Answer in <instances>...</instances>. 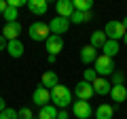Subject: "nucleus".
<instances>
[{
    "label": "nucleus",
    "mask_w": 127,
    "mask_h": 119,
    "mask_svg": "<svg viewBox=\"0 0 127 119\" xmlns=\"http://www.w3.org/2000/svg\"><path fill=\"white\" fill-rule=\"evenodd\" d=\"M38 119H57V109H55L53 104H47L40 109V115H38Z\"/></svg>",
    "instance_id": "4be33fe9"
},
{
    "label": "nucleus",
    "mask_w": 127,
    "mask_h": 119,
    "mask_svg": "<svg viewBox=\"0 0 127 119\" xmlns=\"http://www.w3.org/2000/svg\"><path fill=\"white\" fill-rule=\"evenodd\" d=\"M42 85H45L47 89L51 92V89H53L55 85H59V81H57V74H55L53 70H47V72L42 74Z\"/></svg>",
    "instance_id": "aec40b11"
},
{
    "label": "nucleus",
    "mask_w": 127,
    "mask_h": 119,
    "mask_svg": "<svg viewBox=\"0 0 127 119\" xmlns=\"http://www.w3.org/2000/svg\"><path fill=\"white\" fill-rule=\"evenodd\" d=\"M110 96H112L114 102H125V100H127V87H125V85H112Z\"/></svg>",
    "instance_id": "f3484780"
},
{
    "label": "nucleus",
    "mask_w": 127,
    "mask_h": 119,
    "mask_svg": "<svg viewBox=\"0 0 127 119\" xmlns=\"http://www.w3.org/2000/svg\"><path fill=\"white\" fill-rule=\"evenodd\" d=\"M19 34H21V23H19V21L6 23V26L2 28V36H4L6 41H17Z\"/></svg>",
    "instance_id": "f8f14e48"
},
{
    "label": "nucleus",
    "mask_w": 127,
    "mask_h": 119,
    "mask_svg": "<svg viewBox=\"0 0 127 119\" xmlns=\"http://www.w3.org/2000/svg\"><path fill=\"white\" fill-rule=\"evenodd\" d=\"M0 119H19V115H17V111H13V109L6 106V109L0 113Z\"/></svg>",
    "instance_id": "393cba45"
},
{
    "label": "nucleus",
    "mask_w": 127,
    "mask_h": 119,
    "mask_svg": "<svg viewBox=\"0 0 127 119\" xmlns=\"http://www.w3.org/2000/svg\"><path fill=\"white\" fill-rule=\"evenodd\" d=\"M95 74L97 77H108V74H112L114 72V58H108V55H104V53H100L97 58H95Z\"/></svg>",
    "instance_id": "f03ea898"
},
{
    "label": "nucleus",
    "mask_w": 127,
    "mask_h": 119,
    "mask_svg": "<svg viewBox=\"0 0 127 119\" xmlns=\"http://www.w3.org/2000/svg\"><path fill=\"white\" fill-rule=\"evenodd\" d=\"M47 62H49V64H55V62H57V55H47Z\"/></svg>",
    "instance_id": "473e14b6"
},
{
    "label": "nucleus",
    "mask_w": 127,
    "mask_h": 119,
    "mask_svg": "<svg viewBox=\"0 0 127 119\" xmlns=\"http://www.w3.org/2000/svg\"><path fill=\"white\" fill-rule=\"evenodd\" d=\"M72 113H74V117H76V119H89L91 115H93V109H91L89 102L76 100V102H72Z\"/></svg>",
    "instance_id": "39448f33"
},
{
    "label": "nucleus",
    "mask_w": 127,
    "mask_h": 119,
    "mask_svg": "<svg viewBox=\"0 0 127 119\" xmlns=\"http://www.w3.org/2000/svg\"><path fill=\"white\" fill-rule=\"evenodd\" d=\"M55 11H57V17L70 19V17H72V13H74L72 0H57V2H55Z\"/></svg>",
    "instance_id": "1a4fd4ad"
},
{
    "label": "nucleus",
    "mask_w": 127,
    "mask_h": 119,
    "mask_svg": "<svg viewBox=\"0 0 127 119\" xmlns=\"http://www.w3.org/2000/svg\"><path fill=\"white\" fill-rule=\"evenodd\" d=\"M74 4V11H83V13H89L91 6H93V2L91 0H72Z\"/></svg>",
    "instance_id": "5701e85b"
},
{
    "label": "nucleus",
    "mask_w": 127,
    "mask_h": 119,
    "mask_svg": "<svg viewBox=\"0 0 127 119\" xmlns=\"http://www.w3.org/2000/svg\"><path fill=\"white\" fill-rule=\"evenodd\" d=\"M95 15L91 13H83V11H74L72 13V17H70V23H87V21H91V19H93Z\"/></svg>",
    "instance_id": "6ab92c4d"
},
{
    "label": "nucleus",
    "mask_w": 127,
    "mask_h": 119,
    "mask_svg": "<svg viewBox=\"0 0 127 119\" xmlns=\"http://www.w3.org/2000/svg\"><path fill=\"white\" fill-rule=\"evenodd\" d=\"M17 115H19V119H34V113H32L30 109H21V111H17Z\"/></svg>",
    "instance_id": "cd10ccee"
},
{
    "label": "nucleus",
    "mask_w": 127,
    "mask_h": 119,
    "mask_svg": "<svg viewBox=\"0 0 127 119\" xmlns=\"http://www.w3.org/2000/svg\"><path fill=\"white\" fill-rule=\"evenodd\" d=\"M95 79H97L95 70H93V68H87V70H85V74H83V81H87V83H93Z\"/></svg>",
    "instance_id": "bb28decb"
},
{
    "label": "nucleus",
    "mask_w": 127,
    "mask_h": 119,
    "mask_svg": "<svg viewBox=\"0 0 127 119\" xmlns=\"http://www.w3.org/2000/svg\"><path fill=\"white\" fill-rule=\"evenodd\" d=\"M125 26H123L121 21H108L106 23V28H104V34H106V38L108 41H121L123 36H125Z\"/></svg>",
    "instance_id": "20e7f679"
},
{
    "label": "nucleus",
    "mask_w": 127,
    "mask_h": 119,
    "mask_svg": "<svg viewBox=\"0 0 127 119\" xmlns=\"http://www.w3.org/2000/svg\"><path fill=\"white\" fill-rule=\"evenodd\" d=\"M6 53L11 55V58H21L23 55V43L19 41H9L6 43Z\"/></svg>",
    "instance_id": "dca6fc26"
},
{
    "label": "nucleus",
    "mask_w": 127,
    "mask_h": 119,
    "mask_svg": "<svg viewBox=\"0 0 127 119\" xmlns=\"http://www.w3.org/2000/svg\"><path fill=\"white\" fill-rule=\"evenodd\" d=\"M57 119H68V111H66V109H59L57 111Z\"/></svg>",
    "instance_id": "c756f323"
},
{
    "label": "nucleus",
    "mask_w": 127,
    "mask_h": 119,
    "mask_svg": "<svg viewBox=\"0 0 127 119\" xmlns=\"http://www.w3.org/2000/svg\"><path fill=\"white\" fill-rule=\"evenodd\" d=\"M95 58H97V49H93L91 45H85L81 49V62L83 64H93Z\"/></svg>",
    "instance_id": "2eb2a0df"
},
{
    "label": "nucleus",
    "mask_w": 127,
    "mask_h": 119,
    "mask_svg": "<svg viewBox=\"0 0 127 119\" xmlns=\"http://www.w3.org/2000/svg\"><path fill=\"white\" fill-rule=\"evenodd\" d=\"M51 102H53V106L66 109V106L72 102V92H70L66 85H55L53 89H51Z\"/></svg>",
    "instance_id": "f257e3e1"
},
{
    "label": "nucleus",
    "mask_w": 127,
    "mask_h": 119,
    "mask_svg": "<svg viewBox=\"0 0 127 119\" xmlns=\"http://www.w3.org/2000/svg\"><path fill=\"white\" fill-rule=\"evenodd\" d=\"M123 43H125V45H127V32H125V36H123Z\"/></svg>",
    "instance_id": "c9c22d12"
},
{
    "label": "nucleus",
    "mask_w": 127,
    "mask_h": 119,
    "mask_svg": "<svg viewBox=\"0 0 127 119\" xmlns=\"http://www.w3.org/2000/svg\"><path fill=\"white\" fill-rule=\"evenodd\" d=\"M106 34L104 30H95V32H91V38H89V45L93 47V49H102V47L106 45Z\"/></svg>",
    "instance_id": "4468645a"
},
{
    "label": "nucleus",
    "mask_w": 127,
    "mask_h": 119,
    "mask_svg": "<svg viewBox=\"0 0 127 119\" xmlns=\"http://www.w3.org/2000/svg\"><path fill=\"white\" fill-rule=\"evenodd\" d=\"M119 49H121V45H119V41H106V45L102 47V51H104V55H108V58H114V55L119 53Z\"/></svg>",
    "instance_id": "412c9836"
},
{
    "label": "nucleus",
    "mask_w": 127,
    "mask_h": 119,
    "mask_svg": "<svg viewBox=\"0 0 127 119\" xmlns=\"http://www.w3.org/2000/svg\"><path fill=\"white\" fill-rule=\"evenodd\" d=\"M68 28H70V19L53 17V19L49 21V30H51V34H57V36L66 34V32H68Z\"/></svg>",
    "instance_id": "0eeeda50"
},
{
    "label": "nucleus",
    "mask_w": 127,
    "mask_h": 119,
    "mask_svg": "<svg viewBox=\"0 0 127 119\" xmlns=\"http://www.w3.org/2000/svg\"><path fill=\"white\" fill-rule=\"evenodd\" d=\"M4 109H6V104H4V100H2V96H0V113H2Z\"/></svg>",
    "instance_id": "72a5a7b5"
},
{
    "label": "nucleus",
    "mask_w": 127,
    "mask_h": 119,
    "mask_svg": "<svg viewBox=\"0 0 127 119\" xmlns=\"http://www.w3.org/2000/svg\"><path fill=\"white\" fill-rule=\"evenodd\" d=\"M2 17L6 19V23H13V21H17V9H13V6H6V11L2 13Z\"/></svg>",
    "instance_id": "b1692460"
},
{
    "label": "nucleus",
    "mask_w": 127,
    "mask_h": 119,
    "mask_svg": "<svg viewBox=\"0 0 127 119\" xmlns=\"http://www.w3.org/2000/svg\"><path fill=\"white\" fill-rule=\"evenodd\" d=\"M95 119H112V115H114V106H110V104H100L97 106V111H95Z\"/></svg>",
    "instance_id": "a211bd4d"
},
{
    "label": "nucleus",
    "mask_w": 127,
    "mask_h": 119,
    "mask_svg": "<svg viewBox=\"0 0 127 119\" xmlns=\"http://www.w3.org/2000/svg\"><path fill=\"white\" fill-rule=\"evenodd\" d=\"M28 11L34 13V15H47L49 2H47V0H30V2H28Z\"/></svg>",
    "instance_id": "ddd939ff"
},
{
    "label": "nucleus",
    "mask_w": 127,
    "mask_h": 119,
    "mask_svg": "<svg viewBox=\"0 0 127 119\" xmlns=\"http://www.w3.org/2000/svg\"><path fill=\"white\" fill-rule=\"evenodd\" d=\"M45 43H47V53L49 55H57L59 51H64V38L57 36V34H51Z\"/></svg>",
    "instance_id": "9d476101"
},
{
    "label": "nucleus",
    "mask_w": 127,
    "mask_h": 119,
    "mask_svg": "<svg viewBox=\"0 0 127 119\" xmlns=\"http://www.w3.org/2000/svg\"><path fill=\"white\" fill-rule=\"evenodd\" d=\"M121 23H123V26H125V30H127V17H125V19H123V21H121Z\"/></svg>",
    "instance_id": "f704fd0d"
},
{
    "label": "nucleus",
    "mask_w": 127,
    "mask_h": 119,
    "mask_svg": "<svg viewBox=\"0 0 127 119\" xmlns=\"http://www.w3.org/2000/svg\"><path fill=\"white\" fill-rule=\"evenodd\" d=\"M6 6H9V4H6V0H0V13H4Z\"/></svg>",
    "instance_id": "2f4dec72"
},
{
    "label": "nucleus",
    "mask_w": 127,
    "mask_h": 119,
    "mask_svg": "<svg viewBox=\"0 0 127 119\" xmlns=\"http://www.w3.org/2000/svg\"><path fill=\"white\" fill-rule=\"evenodd\" d=\"M74 96H76L78 100L89 102V98L93 96V85H91V83H87V81H78L76 87H74Z\"/></svg>",
    "instance_id": "6e6552de"
},
{
    "label": "nucleus",
    "mask_w": 127,
    "mask_h": 119,
    "mask_svg": "<svg viewBox=\"0 0 127 119\" xmlns=\"http://www.w3.org/2000/svg\"><path fill=\"white\" fill-rule=\"evenodd\" d=\"M91 85H93V94H97V96H108L110 89H112V83L104 77H97Z\"/></svg>",
    "instance_id": "9b49d317"
},
{
    "label": "nucleus",
    "mask_w": 127,
    "mask_h": 119,
    "mask_svg": "<svg viewBox=\"0 0 127 119\" xmlns=\"http://www.w3.org/2000/svg\"><path fill=\"white\" fill-rule=\"evenodd\" d=\"M6 4L13 9H19V6H28V0H6Z\"/></svg>",
    "instance_id": "c85d7f7f"
},
{
    "label": "nucleus",
    "mask_w": 127,
    "mask_h": 119,
    "mask_svg": "<svg viewBox=\"0 0 127 119\" xmlns=\"http://www.w3.org/2000/svg\"><path fill=\"white\" fill-rule=\"evenodd\" d=\"M49 36H51L49 23H45V21H34V23H30V38H32V41L40 43V41H47Z\"/></svg>",
    "instance_id": "7ed1b4c3"
},
{
    "label": "nucleus",
    "mask_w": 127,
    "mask_h": 119,
    "mask_svg": "<svg viewBox=\"0 0 127 119\" xmlns=\"http://www.w3.org/2000/svg\"><path fill=\"white\" fill-rule=\"evenodd\" d=\"M6 43H9V41H6V38L0 34V51H6Z\"/></svg>",
    "instance_id": "7c9ffc66"
},
{
    "label": "nucleus",
    "mask_w": 127,
    "mask_h": 119,
    "mask_svg": "<svg viewBox=\"0 0 127 119\" xmlns=\"http://www.w3.org/2000/svg\"><path fill=\"white\" fill-rule=\"evenodd\" d=\"M49 100H51V92L49 89H47L45 85H38L36 89H34V94H32V102H34V104L36 106H47L49 104Z\"/></svg>",
    "instance_id": "423d86ee"
},
{
    "label": "nucleus",
    "mask_w": 127,
    "mask_h": 119,
    "mask_svg": "<svg viewBox=\"0 0 127 119\" xmlns=\"http://www.w3.org/2000/svg\"><path fill=\"white\" fill-rule=\"evenodd\" d=\"M112 85H125V74L123 72H112Z\"/></svg>",
    "instance_id": "a878e982"
}]
</instances>
